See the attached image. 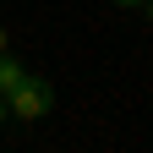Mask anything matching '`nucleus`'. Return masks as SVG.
Segmentation results:
<instances>
[{"mask_svg":"<svg viewBox=\"0 0 153 153\" xmlns=\"http://www.w3.org/2000/svg\"><path fill=\"white\" fill-rule=\"evenodd\" d=\"M55 109V88L44 82V76H22V82H16L11 93H6V115L11 120H22V126H33V120H44V115Z\"/></svg>","mask_w":153,"mask_h":153,"instance_id":"1","label":"nucleus"},{"mask_svg":"<svg viewBox=\"0 0 153 153\" xmlns=\"http://www.w3.org/2000/svg\"><path fill=\"white\" fill-rule=\"evenodd\" d=\"M22 76H27V66H22V60H11V55L0 49V99H6V93L22 82Z\"/></svg>","mask_w":153,"mask_h":153,"instance_id":"2","label":"nucleus"},{"mask_svg":"<svg viewBox=\"0 0 153 153\" xmlns=\"http://www.w3.org/2000/svg\"><path fill=\"white\" fill-rule=\"evenodd\" d=\"M115 6H148V0H115Z\"/></svg>","mask_w":153,"mask_h":153,"instance_id":"3","label":"nucleus"},{"mask_svg":"<svg viewBox=\"0 0 153 153\" xmlns=\"http://www.w3.org/2000/svg\"><path fill=\"white\" fill-rule=\"evenodd\" d=\"M6 44H11V33H6V27H0V49H6Z\"/></svg>","mask_w":153,"mask_h":153,"instance_id":"4","label":"nucleus"},{"mask_svg":"<svg viewBox=\"0 0 153 153\" xmlns=\"http://www.w3.org/2000/svg\"><path fill=\"white\" fill-rule=\"evenodd\" d=\"M0 126H6V99H0Z\"/></svg>","mask_w":153,"mask_h":153,"instance_id":"5","label":"nucleus"},{"mask_svg":"<svg viewBox=\"0 0 153 153\" xmlns=\"http://www.w3.org/2000/svg\"><path fill=\"white\" fill-rule=\"evenodd\" d=\"M148 27H153V0H148Z\"/></svg>","mask_w":153,"mask_h":153,"instance_id":"6","label":"nucleus"}]
</instances>
